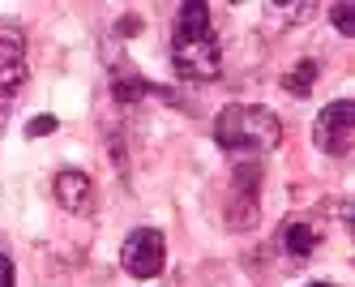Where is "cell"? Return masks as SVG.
Here are the masks:
<instances>
[{
    "label": "cell",
    "mask_w": 355,
    "mask_h": 287,
    "mask_svg": "<svg viewBox=\"0 0 355 287\" xmlns=\"http://www.w3.org/2000/svg\"><path fill=\"white\" fill-rule=\"evenodd\" d=\"M171 69L184 82H214L223 73V47L210 22V5L189 0L175 9V31H171Z\"/></svg>",
    "instance_id": "obj_1"
},
{
    "label": "cell",
    "mask_w": 355,
    "mask_h": 287,
    "mask_svg": "<svg viewBox=\"0 0 355 287\" xmlns=\"http://www.w3.org/2000/svg\"><path fill=\"white\" fill-rule=\"evenodd\" d=\"M214 142L232 154H270L283 142V120L261 103H227L214 116Z\"/></svg>",
    "instance_id": "obj_2"
},
{
    "label": "cell",
    "mask_w": 355,
    "mask_h": 287,
    "mask_svg": "<svg viewBox=\"0 0 355 287\" xmlns=\"http://www.w3.org/2000/svg\"><path fill=\"white\" fill-rule=\"evenodd\" d=\"M120 266L133 279H159L167 266V240L159 227H133L120 245Z\"/></svg>",
    "instance_id": "obj_3"
},
{
    "label": "cell",
    "mask_w": 355,
    "mask_h": 287,
    "mask_svg": "<svg viewBox=\"0 0 355 287\" xmlns=\"http://www.w3.org/2000/svg\"><path fill=\"white\" fill-rule=\"evenodd\" d=\"M313 138L321 146V154H334V159H343V154L351 150L355 142V103L351 99H334L325 103L317 124H313Z\"/></svg>",
    "instance_id": "obj_4"
},
{
    "label": "cell",
    "mask_w": 355,
    "mask_h": 287,
    "mask_svg": "<svg viewBox=\"0 0 355 287\" xmlns=\"http://www.w3.org/2000/svg\"><path fill=\"white\" fill-rule=\"evenodd\" d=\"M21 82H26V35L17 26H0V116L13 108Z\"/></svg>",
    "instance_id": "obj_5"
},
{
    "label": "cell",
    "mask_w": 355,
    "mask_h": 287,
    "mask_svg": "<svg viewBox=\"0 0 355 287\" xmlns=\"http://www.w3.org/2000/svg\"><path fill=\"white\" fill-rule=\"evenodd\" d=\"M227 223L236 231H248L257 223V172L252 167H236L232 180V202H227Z\"/></svg>",
    "instance_id": "obj_6"
},
{
    "label": "cell",
    "mask_w": 355,
    "mask_h": 287,
    "mask_svg": "<svg viewBox=\"0 0 355 287\" xmlns=\"http://www.w3.org/2000/svg\"><path fill=\"white\" fill-rule=\"evenodd\" d=\"M278 245H283V257L291 266H304L309 257L317 253V245H321V227L313 223V219H287L283 223V231H278Z\"/></svg>",
    "instance_id": "obj_7"
},
{
    "label": "cell",
    "mask_w": 355,
    "mask_h": 287,
    "mask_svg": "<svg viewBox=\"0 0 355 287\" xmlns=\"http://www.w3.org/2000/svg\"><path fill=\"white\" fill-rule=\"evenodd\" d=\"M52 193H56V202L64 206L69 215H82L86 206H90V176L78 172V167H64L52 180Z\"/></svg>",
    "instance_id": "obj_8"
},
{
    "label": "cell",
    "mask_w": 355,
    "mask_h": 287,
    "mask_svg": "<svg viewBox=\"0 0 355 287\" xmlns=\"http://www.w3.org/2000/svg\"><path fill=\"white\" fill-rule=\"evenodd\" d=\"M317 73H321V65L313 60V56H304L295 69H287V77H283V90H291L295 99H304L313 90V82H317Z\"/></svg>",
    "instance_id": "obj_9"
},
{
    "label": "cell",
    "mask_w": 355,
    "mask_h": 287,
    "mask_svg": "<svg viewBox=\"0 0 355 287\" xmlns=\"http://www.w3.org/2000/svg\"><path fill=\"white\" fill-rule=\"evenodd\" d=\"M112 95H116L120 103H133V99H146V95H155V86H150L146 77L129 73V77H116V86H112Z\"/></svg>",
    "instance_id": "obj_10"
},
{
    "label": "cell",
    "mask_w": 355,
    "mask_h": 287,
    "mask_svg": "<svg viewBox=\"0 0 355 287\" xmlns=\"http://www.w3.org/2000/svg\"><path fill=\"white\" fill-rule=\"evenodd\" d=\"M329 22L338 35H355V9L351 5H329Z\"/></svg>",
    "instance_id": "obj_11"
},
{
    "label": "cell",
    "mask_w": 355,
    "mask_h": 287,
    "mask_svg": "<svg viewBox=\"0 0 355 287\" xmlns=\"http://www.w3.org/2000/svg\"><path fill=\"white\" fill-rule=\"evenodd\" d=\"M270 13H283L287 22H304L317 13V5H270Z\"/></svg>",
    "instance_id": "obj_12"
},
{
    "label": "cell",
    "mask_w": 355,
    "mask_h": 287,
    "mask_svg": "<svg viewBox=\"0 0 355 287\" xmlns=\"http://www.w3.org/2000/svg\"><path fill=\"white\" fill-rule=\"evenodd\" d=\"M56 116H35L31 124H26V138H47V133H56Z\"/></svg>",
    "instance_id": "obj_13"
},
{
    "label": "cell",
    "mask_w": 355,
    "mask_h": 287,
    "mask_svg": "<svg viewBox=\"0 0 355 287\" xmlns=\"http://www.w3.org/2000/svg\"><path fill=\"white\" fill-rule=\"evenodd\" d=\"M0 287H13V262L0 253Z\"/></svg>",
    "instance_id": "obj_14"
},
{
    "label": "cell",
    "mask_w": 355,
    "mask_h": 287,
    "mask_svg": "<svg viewBox=\"0 0 355 287\" xmlns=\"http://www.w3.org/2000/svg\"><path fill=\"white\" fill-rule=\"evenodd\" d=\"M309 287H334V283H309Z\"/></svg>",
    "instance_id": "obj_15"
}]
</instances>
